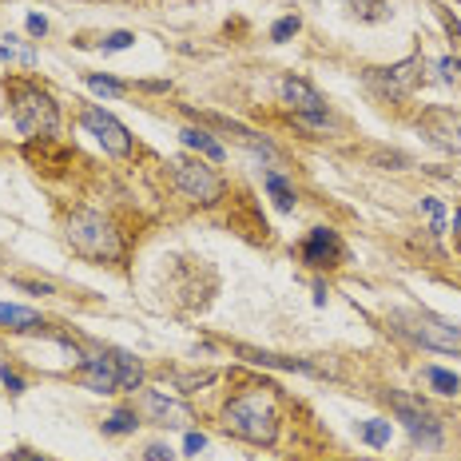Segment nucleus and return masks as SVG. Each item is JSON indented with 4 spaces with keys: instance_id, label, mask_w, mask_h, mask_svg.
Instances as JSON below:
<instances>
[{
    "instance_id": "obj_33",
    "label": "nucleus",
    "mask_w": 461,
    "mask_h": 461,
    "mask_svg": "<svg viewBox=\"0 0 461 461\" xmlns=\"http://www.w3.org/2000/svg\"><path fill=\"white\" fill-rule=\"evenodd\" d=\"M207 446V438L203 434H187V441H184V449H187V454H199V449H203Z\"/></svg>"
},
{
    "instance_id": "obj_25",
    "label": "nucleus",
    "mask_w": 461,
    "mask_h": 461,
    "mask_svg": "<svg viewBox=\"0 0 461 461\" xmlns=\"http://www.w3.org/2000/svg\"><path fill=\"white\" fill-rule=\"evenodd\" d=\"M84 80H88V88H92V92H100V95H123V84H120V80H112V76H95V72H88Z\"/></svg>"
},
{
    "instance_id": "obj_32",
    "label": "nucleus",
    "mask_w": 461,
    "mask_h": 461,
    "mask_svg": "<svg viewBox=\"0 0 461 461\" xmlns=\"http://www.w3.org/2000/svg\"><path fill=\"white\" fill-rule=\"evenodd\" d=\"M24 24H28V32H32V36H44V32H48V21H44V16H36V13L28 16Z\"/></svg>"
},
{
    "instance_id": "obj_10",
    "label": "nucleus",
    "mask_w": 461,
    "mask_h": 461,
    "mask_svg": "<svg viewBox=\"0 0 461 461\" xmlns=\"http://www.w3.org/2000/svg\"><path fill=\"white\" fill-rule=\"evenodd\" d=\"M84 128L95 136V143H100L108 156H128L131 151V131L123 128L120 120H115L112 112H104V108H84Z\"/></svg>"
},
{
    "instance_id": "obj_8",
    "label": "nucleus",
    "mask_w": 461,
    "mask_h": 461,
    "mask_svg": "<svg viewBox=\"0 0 461 461\" xmlns=\"http://www.w3.org/2000/svg\"><path fill=\"white\" fill-rule=\"evenodd\" d=\"M278 95H283V104L294 112V120L311 123V128H326V100L306 80L283 76V80H278Z\"/></svg>"
},
{
    "instance_id": "obj_19",
    "label": "nucleus",
    "mask_w": 461,
    "mask_h": 461,
    "mask_svg": "<svg viewBox=\"0 0 461 461\" xmlns=\"http://www.w3.org/2000/svg\"><path fill=\"white\" fill-rule=\"evenodd\" d=\"M267 191H271L278 211H294V191H291V184H286L283 176H278V171H267Z\"/></svg>"
},
{
    "instance_id": "obj_4",
    "label": "nucleus",
    "mask_w": 461,
    "mask_h": 461,
    "mask_svg": "<svg viewBox=\"0 0 461 461\" xmlns=\"http://www.w3.org/2000/svg\"><path fill=\"white\" fill-rule=\"evenodd\" d=\"M393 330L414 339L418 346H429V350H446V354H461V326L441 319V314L429 311H393L390 314Z\"/></svg>"
},
{
    "instance_id": "obj_17",
    "label": "nucleus",
    "mask_w": 461,
    "mask_h": 461,
    "mask_svg": "<svg viewBox=\"0 0 461 461\" xmlns=\"http://www.w3.org/2000/svg\"><path fill=\"white\" fill-rule=\"evenodd\" d=\"M115 362H120V390H140L143 386V362L128 350H115Z\"/></svg>"
},
{
    "instance_id": "obj_18",
    "label": "nucleus",
    "mask_w": 461,
    "mask_h": 461,
    "mask_svg": "<svg viewBox=\"0 0 461 461\" xmlns=\"http://www.w3.org/2000/svg\"><path fill=\"white\" fill-rule=\"evenodd\" d=\"M243 358H251L258 362V366H278V370H303V374H314L311 362H303V358H283V354H263V350H239Z\"/></svg>"
},
{
    "instance_id": "obj_3",
    "label": "nucleus",
    "mask_w": 461,
    "mask_h": 461,
    "mask_svg": "<svg viewBox=\"0 0 461 461\" xmlns=\"http://www.w3.org/2000/svg\"><path fill=\"white\" fill-rule=\"evenodd\" d=\"M68 243H72V251H80L84 258H95V263H115V258L123 255V243H120V235H115V227L100 211H88V207L72 211Z\"/></svg>"
},
{
    "instance_id": "obj_30",
    "label": "nucleus",
    "mask_w": 461,
    "mask_h": 461,
    "mask_svg": "<svg viewBox=\"0 0 461 461\" xmlns=\"http://www.w3.org/2000/svg\"><path fill=\"white\" fill-rule=\"evenodd\" d=\"M438 80L441 84H454L457 80V60H449V56H446V60H438Z\"/></svg>"
},
{
    "instance_id": "obj_12",
    "label": "nucleus",
    "mask_w": 461,
    "mask_h": 461,
    "mask_svg": "<svg viewBox=\"0 0 461 461\" xmlns=\"http://www.w3.org/2000/svg\"><path fill=\"white\" fill-rule=\"evenodd\" d=\"M303 258H306L311 267H339L342 258H346V247H342L339 230L314 227L311 235H306V243H303Z\"/></svg>"
},
{
    "instance_id": "obj_29",
    "label": "nucleus",
    "mask_w": 461,
    "mask_h": 461,
    "mask_svg": "<svg viewBox=\"0 0 461 461\" xmlns=\"http://www.w3.org/2000/svg\"><path fill=\"white\" fill-rule=\"evenodd\" d=\"M131 44H136V36H131V32H112V36H104V52H120V48H131Z\"/></svg>"
},
{
    "instance_id": "obj_1",
    "label": "nucleus",
    "mask_w": 461,
    "mask_h": 461,
    "mask_svg": "<svg viewBox=\"0 0 461 461\" xmlns=\"http://www.w3.org/2000/svg\"><path fill=\"white\" fill-rule=\"evenodd\" d=\"M223 429L255 446H271L278 438V414L263 393H243V398H230L223 410Z\"/></svg>"
},
{
    "instance_id": "obj_7",
    "label": "nucleus",
    "mask_w": 461,
    "mask_h": 461,
    "mask_svg": "<svg viewBox=\"0 0 461 461\" xmlns=\"http://www.w3.org/2000/svg\"><path fill=\"white\" fill-rule=\"evenodd\" d=\"M390 406H393V414H398V421L410 429L414 441H421V446H429V449L441 446V421L429 414L418 398H410V393H390Z\"/></svg>"
},
{
    "instance_id": "obj_16",
    "label": "nucleus",
    "mask_w": 461,
    "mask_h": 461,
    "mask_svg": "<svg viewBox=\"0 0 461 461\" xmlns=\"http://www.w3.org/2000/svg\"><path fill=\"white\" fill-rule=\"evenodd\" d=\"M32 326H41V314L36 311L0 303V330H32Z\"/></svg>"
},
{
    "instance_id": "obj_31",
    "label": "nucleus",
    "mask_w": 461,
    "mask_h": 461,
    "mask_svg": "<svg viewBox=\"0 0 461 461\" xmlns=\"http://www.w3.org/2000/svg\"><path fill=\"white\" fill-rule=\"evenodd\" d=\"M0 378H5L8 393H24V378H21V374H13L8 366H0Z\"/></svg>"
},
{
    "instance_id": "obj_20",
    "label": "nucleus",
    "mask_w": 461,
    "mask_h": 461,
    "mask_svg": "<svg viewBox=\"0 0 461 461\" xmlns=\"http://www.w3.org/2000/svg\"><path fill=\"white\" fill-rule=\"evenodd\" d=\"M358 438L366 441V446H374V449H382V446H390V421H382V418H374V421H366V426L358 429Z\"/></svg>"
},
{
    "instance_id": "obj_14",
    "label": "nucleus",
    "mask_w": 461,
    "mask_h": 461,
    "mask_svg": "<svg viewBox=\"0 0 461 461\" xmlns=\"http://www.w3.org/2000/svg\"><path fill=\"white\" fill-rule=\"evenodd\" d=\"M207 123H215V128H223L227 136H235L239 143H243L247 151H255V156H263V159H278V151H275V143L267 140V136H258V131H251V128H243V123H235V120H227V115H203Z\"/></svg>"
},
{
    "instance_id": "obj_9",
    "label": "nucleus",
    "mask_w": 461,
    "mask_h": 461,
    "mask_svg": "<svg viewBox=\"0 0 461 461\" xmlns=\"http://www.w3.org/2000/svg\"><path fill=\"white\" fill-rule=\"evenodd\" d=\"M418 131L429 143H438L441 151L461 156V112H454V108H426L418 115Z\"/></svg>"
},
{
    "instance_id": "obj_24",
    "label": "nucleus",
    "mask_w": 461,
    "mask_h": 461,
    "mask_svg": "<svg viewBox=\"0 0 461 461\" xmlns=\"http://www.w3.org/2000/svg\"><path fill=\"white\" fill-rule=\"evenodd\" d=\"M434 13L441 16V24H446V36H449V41H454V48H457V56H461V21H457V16H454V13H449V8H446V5H434Z\"/></svg>"
},
{
    "instance_id": "obj_37",
    "label": "nucleus",
    "mask_w": 461,
    "mask_h": 461,
    "mask_svg": "<svg viewBox=\"0 0 461 461\" xmlns=\"http://www.w3.org/2000/svg\"><path fill=\"white\" fill-rule=\"evenodd\" d=\"M454 230L461 235V211H454Z\"/></svg>"
},
{
    "instance_id": "obj_11",
    "label": "nucleus",
    "mask_w": 461,
    "mask_h": 461,
    "mask_svg": "<svg viewBox=\"0 0 461 461\" xmlns=\"http://www.w3.org/2000/svg\"><path fill=\"white\" fill-rule=\"evenodd\" d=\"M76 382L92 393H115L120 390V362H115V350L108 354H88L76 370Z\"/></svg>"
},
{
    "instance_id": "obj_35",
    "label": "nucleus",
    "mask_w": 461,
    "mask_h": 461,
    "mask_svg": "<svg viewBox=\"0 0 461 461\" xmlns=\"http://www.w3.org/2000/svg\"><path fill=\"white\" fill-rule=\"evenodd\" d=\"M24 286V291H36V294H52V286H48V283H21Z\"/></svg>"
},
{
    "instance_id": "obj_2",
    "label": "nucleus",
    "mask_w": 461,
    "mask_h": 461,
    "mask_svg": "<svg viewBox=\"0 0 461 461\" xmlns=\"http://www.w3.org/2000/svg\"><path fill=\"white\" fill-rule=\"evenodd\" d=\"M8 108H13V123L21 136H52L60 115H56V104L41 84H28V80H13L8 84Z\"/></svg>"
},
{
    "instance_id": "obj_36",
    "label": "nucleus",
    "mask_w": 461,
    "mask_h": 461,
    "mask_svg": "<svg viewBox=\"0 0 461 461\" xmlns=\"http://www.w3.org/2000/svg\"><path fill=\"white\" fill-rule=\"evenodd\" d=\"M13 461H41V457H32V454H24V449H16Z\"/></svg>"
},
{
    "instance_id": "obj_15",
    "label": "nucleus",
    "mask_w": 461,
    "mask_h": 461,
    "mask_svg": "<svg viewBox=\"0 0 461 461\" xmlns=\"http://www.w3.org/2000/svg\"><path fill=\"white\" fill-rule=\"evenodd\" d=\"M179 136H184V143H187L191 151H199V156H207L211 163H223L227 151H223V143H219L215 136H211V131H203V128H184V131H179Z\"/></svg>"
},
{
    "instance_id": "obj_22",
    "label": "nucleus",
    "mask_w": 461,
    "mask_h": 461,
    "mask_svg": "<svg viewBox=\"0 0 461 461\" xmlns=\"http://www.w3.org/2000/svg\"><path fill=\"white\" fill-rule=\"evenodd\" d=\"M136 426H140L136 410H115V414L104 421V434H131Z\"/></svg>"
},
{
    "instance_id": "obj_5",
    "label": "nucleus",
    "mask_w": 461,
    "mask_h": 461,
    "mask_svg": "<svg viewBox=\"0 0 461 461\" xmlns=\"http://www.w3.org/2000/svg\"><path fill=\"white\" fill-rule=\"evenodd\" d=\"M171 179L195 203H219L223 199V176L203 159H171Z\"/></svg>"
},
{
    "instance_id": "obj_34",
    "label": "nucleus",
    "mask_w": 461,
    "mask_h": 461,
    "mask_svg": "<svg viewBox=\"0 0 461 461\" xmlns=\"http://www.w3.org/2000/svg\"><path fill=\"white\" fill-rule=\"evenodd\" d=\"M148 457H151V461H171L176 454H171L167 446H151V449H148Z\"/></svg>"
},
{
    "instance_id": "obj_28",
    "label": "nucleus",
    "mask_w": 461,
    "mask_h": 461,
    "mask_svg": "<svg viewBox=\"0 0 461 461\" xmlns=\"http://www.w3.org/2000/svg\"><path fill=\"white\" fill-rule=\"evenodd\" d=\"M0 60H16V64H24V68H32L36 52H28V48H13V44H0Z\"/></svg>"
},
{
    "instance_id": "obj_21",
    "label": "nucleus",
    "mask_w": 461,
    "mask_h": 461,
    "mask_svg": "<svg viewBox=\"0 0 461 461\" xmlns=\"http://www.w3.org/2000/svg\"><path fill=\"white\" fill-rule=\"evenodd\" d=\"M426 382L434 386L438 393H457L461 390V378L457 374H449V370H441V366H426Z\"/></svg>"
},
{
    "instance_id": "obj_23",
    "label": "nucleus",
    "mask_w": 461,
    "mask_h": 461,
    "mask_svg": "<svg viewBox=\"0 0 461 461\" xmlns=\"http://www.w3.org/2000/svg\"><path fill=\"white\" fill-rule=\"evenodd\" d=\"M350 5L354 16H362V21H382L386 16V0H346Z\"/></svg>"
},
{
    "instance_id": "obj_6",
    "label": "nucleus",
    "mask_w": 461,
    "mask_h": 461,
    "mask_svg": "<svg viewBox=\"0 0 461 461\" xmlns=\"http://www.w3.org/2000/svg\"><path fill=\"white\" fill-rule=\"evenodd\" d=\"M366 84L382 100H410L421 84V56H410L390 68H366Z\"/></svg>"
},
{
    "instance_id": "obj_26",
    "label": "nucleus",
    "mask_w": 461,
    "mask_h": 461,
    "mask_svg": "<svg viewBox=\"0 0 461 461\" xmlns=\"http://www.w3.org/2000/svg\"><path fill=\"white\" fill-rule=\"evenodd\" d=\"M421 211L429 215V230L441 235V230H446V207H441L438 199H421Z\"/></svg>"
},
{
    "instance_id": "obj_27",
    "label": "nucleus",
    "mask_w": 461,
    "mask_h": 461,
    "mask_svg": "<svg viewBox=\"0 0 461 461\" xmlns=\"http://www.w3.org/2000/svg\"><path fill=\"white\" fill-rule=\"evenodd\" d=\"M299 28H303V21H299V16H283V21H278V24L271 28V41H275V44L291 41V36L299 32Z\"/></svg>"
},
{
    "instance_id": "obj_13",
    "label": "nucleus",
    "mask_w": 461,
    "mask_h": 461,
    "mask_svg": "<svg viewBox=\"0 0 461 461\" xmlns=\"http://www.w3.org/2000/svg\"><path fill=\"white\" fill-rule=\"evenodd\" d=\"M140 406H143V414H148L151 421H159V426H179V429L191 426V410L184 406V402H176V398H167V393H159V390H148V393H143Z\"/></svg>"
}]
</instances>
